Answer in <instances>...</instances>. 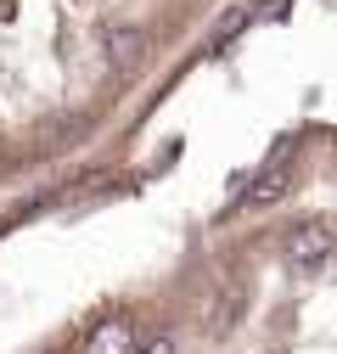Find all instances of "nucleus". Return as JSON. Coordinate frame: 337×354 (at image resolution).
I'll return each mask as SVG.
<instances>
[{
  "label": "nucleus",
  "instance_id": "1",
  "mask_svg": "<svg viewBox=\"0 0 337 354\" xmlns=\"http://www.w3.org/2000/svg\"><path fill=\"white\" fill-rule=\"evenodd\" d=\"M331 248H337V236H331L326 219H304V225H292L281 236V259H287V270H298V276H315L331 259Z\"/></svg>",
  "mask_w": 337,
  "mask_h": 354
},
{
  "label": "nucleus",
  "instance_id": "2",
  "mask_svg": "<svg viewBox=\"0 0 337 354\" xmlns=\"http://www.w3.org/2000/svg\"><path fill=\"white\" fill-rule=\"evenodd\" d=\"M135 343H141V332L130 315H107L84 332V354H135Z\"/></svg>",
  "mask_w": 337,
  "mask_h": 354
},
{
  "label": "nucleus",
  "instance_id": "3",
  "mask_svg": "<svg viewBox=\"0 0 337 354\" xmlns=\"http://www.w3.org/2000/svg\"><path fill=\"white\" fill-rule=\"evenodd\" d=\"M135 354H180V337L175 332H152V337L135 343Z\"/></svg>",
  "mask_w": 337,
  "mask_h": 354
}]
</instances>
